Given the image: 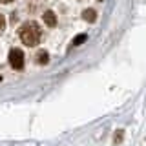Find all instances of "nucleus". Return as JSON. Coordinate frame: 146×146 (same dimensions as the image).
<instances>
[{
	"label": "nucleus",
	"mask_w": 146,
	"mask_h": 146,
	"mask_svg": "<svg viewBox=\"0 0 146 146\" xmlns=\"http://www.w3.org/2000/svg\"><path fill=\"white\" fill-rule=\"evenodd\" d=\"M42 17H44V22H46L49 27H55V26H57V17H55L53 11H46Z\"/></svg>",
	"instance_id": "3"
},
{
	"label": "nucleus",
	"mask_w": 146,
	"mask_h": 146,
	"mask_svg": "<svg viewBox=\"0 0 146 146\" xmlns=\"http://www.w3.org/2000/svg\"><path fill=\"white\" fill-rule=\"evenodd\" d=\"M100 2H102V0H100Z\"/></svg>",
	"instance_id": "10"
},
{
	"label": "nucleus",
	"mask_w": 146,
	"mask_h": 146,
	"mask_svg": "<svg viewBox=\"0 0 146 146\" xmlns=\"http://www.w3.org/2000/svg\"><path fill=\"white\" fill-rule=\"evenodd\" d=\"M82 18H84L86 22H95L97 20V13H95L93 9H84V11H82Z\"/></svg>",
	"instance_id": "4"
},
{
	"label": "nucleus",
	"mask_w": 146,
	"mask_h": 146,
	"mask_svg": "<svg viewBox=\"0 0 146 146\" xmlns=\"http://www.w3.org/2000/svg\"><path fill=\"white\" fill-rule=\"evenodd\" d=\"M4 27H6V18L0 15V31H4Z\"/></svg>",
	"instance_id": "7"
},
{
	"label": "nucleus",
	"mask_w": 146,
	"mask_h": 146,
	"mask_svg": "<svg viewBox=\"0 0 146 146\" xmlns=\"http://www.w3.org/2000/svg\"><path fill=\"white\" fill-rule=\"evenodd\" d=\"M9 64H11V68H15V70H22V68H24V53L18 48H13L11 51H9Z\"/></svg>",
	"instance_id": "2"
},
{
	"label": "nucleus",
	"mask_w": 146,
	"mask_h": 146,
	"mask_svg": "<svg viewBox=\"0 0 146 146\" xmlns=\"http://www.w3.org/2000/svg\"><path fill=\"white\" fill-rule=\"evenodd\" d=\"M0 2H4V4H9V2H11V0H0Z\"/></svg>",
	"instance_id": "8"
},
{
	"label": "nucleus",
	"mask_w": 146,
	"mask_h": 146,
	"mask_svg": "<svg viewBox=\"0 0 146 146\" xmlns=\"http://www.w3.org/2000/svg\"><path fill=\"white\" fill-rule=\"evenodd\" d=\"M20 38L26 46H36L40 42V27L36 22L29 20L20 26Z\"/></svg>",
	"instance_id": "1"
},
{
	"label": "nucleus",
	"mask_w": 146,
	"mask_h": 146,
	"mask_svg": "<svg viewBox=\"0 0 146 146\" xmlns=\"http://www.w3.org/2000/svg\"><path fill=\"white\" fill-rule=\"evenodd\" d=\"M0 80H2V77H0Z\"/></svg>",
	"instance_id": "9"
},
{
	"label": "nucleus",
	"mask_w": 146,
	"mask_h": 146,
	"mask_svg": "<svg viewBox=\"0 0 146 146\" xmlns=\"http://www.w3.org/2000/svg\"><path fill=\"white\" fill-rule=\"evenodd\" d=\"M48 60H49L48 51H38V55H36V62L38 64H48Z\"/></svg>",
	"instance_id": "5"
},
{
	"label": "nucleus",
	"mask_w": 146,
	"mask_h": 146,
	"mask_svg": "<svg viewBox=\"0 0 146 146\" xmlns=\"http://www.w3.org/2000/svg\"><path fill=\"white\" fill-rule=\"evenodd\" d=\"M86 38H88V36H86L84 33H80V35H77L75 38H73V42H71V44H73V46H80L82 42H86Z\"/></svg>",
	"instance_id": "6"
}]
</instances>
